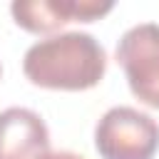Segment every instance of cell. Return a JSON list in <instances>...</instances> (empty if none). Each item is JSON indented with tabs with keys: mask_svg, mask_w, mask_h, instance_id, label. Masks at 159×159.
<instances>
[{
	"mask_svg": "<svg viewBox=\"0 0 159 159\" xmlns=\"http://www.w3.org/2000/svg\"><path fill=\"white\" fill-rule=\"evenodd\" d=\"M50 152V134L40 114L10 107L0 114V159H42Z\"/></svg>",
	"mask_w": 159,
	"mask_h": 159,
	"instance_id": "4",
	"label": "cell"
},
{
	"mask_svg": "<svg viewBox=\"0 0 159 159\" xmlns=\"http://www.w3.org/2000/svg\"><path fill=\"white\" fill-rule=\"evenodd\" d=\"M112 10V2H15V22L35 35L60 30L67 22H92Z\"/></svg>",
	"mask_w": 159,
	"mask_h": 159,
	"instance_id": "5",
	"label": "cell"
},
{
	"mask_svg": "<svg viewBox=\"0 0 159 159\" xmlns=\"http://www.w3.org/2000/svg\"><path fill=\"white\" fill-rule=\"evenodd\" d=\"M104 70V50L87 32H65L40 40L27 50L22 62V72L35 87L67 92H82L99 84Z\"/></svg>",
	"mask_w": 159,
	"mask_h": 159,
	"instance_id": "1",
	"label": "cell"
},
{
	"mask_svg": "<svg viewBox=\"0 0 159 159\" xmlns=\"http://www.w3.org/2000/svg\"><path fill=\"white\" fill-rule=\"evenodd\" d=\"M94 147L102 159H154L159 124L132 107H114L97 122Z\"/></svg>",
	"mask_w": 159,
	"mask_h": 159,
	"instance_id": "2",
	"label": "cell"
},
{
	"mask_svg": "<svg viewBox=\"0 0 159 159\" xmlns=\"http://www.w3.org/2000/svg\"><path fill=\"white\" fill-rule=\"evenodd\" d=\"M117 65L124 70L132 94L159 109V25L144 22L127 30L117 45Z\"/></svg>",
	"mask_w": 159,
	"mask_h": 159,
	"instance_id": "3",
	"label": "cell"
},
{
	"mask_svg": "<svg viewBox=\"0 0 159 159\" xmlns=\"http://www.w3.org/2000/svg\"><path fill=\"white\" fill-rule=\"evenodd\" d=\"M42 159H82V157H77L72 152H47Z\"/></svg>",
	"mask_w": 159,
	"mask_h": 159,
	"instance_id": "6",
	"label": "cell"
}]
</instances>
